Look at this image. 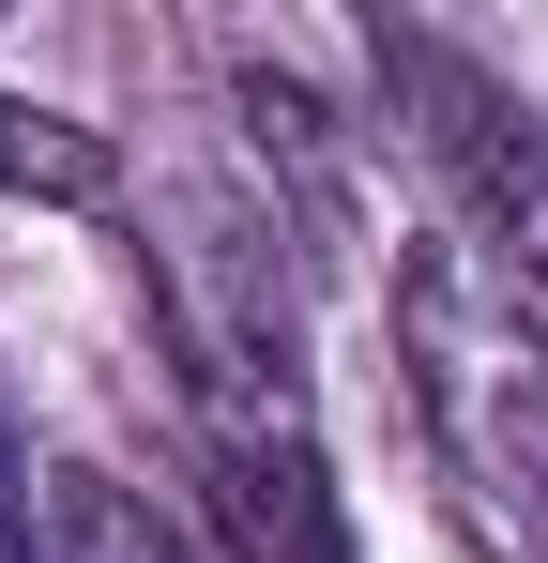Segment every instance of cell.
Wrapping results in <instances>:
<instances>
[{
	"label": "cell",
	"instance_id": "1",
	"mask_svg": "<svg viewBox=\"0 0 548 563\" xmlns=\"http://www.w3.org/2000/svg\"><path fill=\"white\" fill-rule=\"evenodd\" d=\"M396 366L442 442L472 533L503 563H548V305L487 244H412L396 260Z\"/></svg>",
	"mask_w": 548,
	"mask_h": 563
},
{
	"label": "cell",
	"instance_id": "2",
	"mask_svg": "<svg viewBox=\"0 0 548 563\" xmlns=\"http://www.w3.org/2000/svg\"><path fill=\"white\" fill-rule=\"evenodd\" d=\"M381 77H396V107H412V137L457 168L472 244L548 305V122L503 92V77H472L457 46H427V31H396V46H381Z\"/></svg>",
	"mask_w": 548,
	"mask_h": 563
},
{
	"label": "cell",
	"instance_id": "3",
	"mask_svg": "<svg viewBox=\"0 0 548 563\" xmlns=\"http://www.w3.org/2000/svg\"><path fill=\"white\" fill-rule=\"evenodd\" d=\"M107 137L91 122H62V107H15L0 92V198H46V213H107Z\"/></svg>",
	"mask_w": 548,
	"mask_h": 563
},
{
	"label": "cell",
	"instance_id": "4",
	"mask_svg": "<svg viewBox=\"0 0 548 563\" xmlns=\"http://www.w3.org/2000/svg\"><path fill=\"white\" fill-rule=\"evenodd\" d=\"M0 563H46V487L15 457V427H0Z\"/></svg>",
	"mask_w": 548,
	"mask_h": 563
}]
</instances>
